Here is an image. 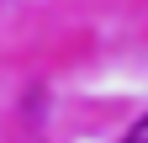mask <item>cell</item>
Instances as JSON below:
<instances>
[{
	"instance_id": "6da1fadb",
	"label": "cell",
	"mask_w": 148,
	"mask_h": 143,
	"mask_svg": "<svg viewBox=\"0 0 148 143\" xmlns=\"http://www.w3.org/2000/svg\"><path fill=\"white\" fill-rule=\"evenodd\" d=\"M122 143H148V117H138L132 127H127V138H122Z\"/></svg>"
}]
</instances>
